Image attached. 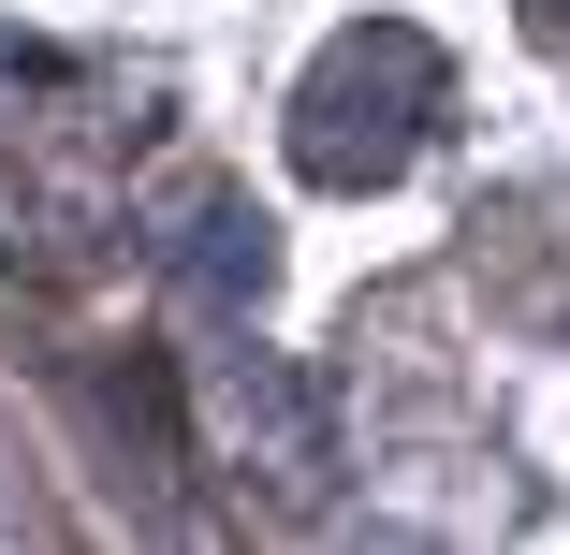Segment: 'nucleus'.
Segmentation results:
<instances>
[{
    "label": "nucleus",
    "mask_w": 570,
    "mask_h": 555,
    "mask_svg": "<svg viewBox=\"0 0 570 555\" xmlns=\"http://www.w3.org/2000/svg\"><path fill=\"white\" fill-rule=\"evenodd\" d=\"M424 132H439V44L395 30V16L381 30H336L322 73L293 88V161L322 190H395L424 161Z\"/></svg>",
    "instance_id": "1"
},
{
    "label": "nucleus",
    "mask_w": 570,
    "mask_h": 555,
    "mask_svg": "<svg viewBox=\"0 0 570 555\" xmlns=\"http://www.w3.org/2000/svg\"><path fill=\"white\" fill-rule=\"evenodd\" d=\"M205 424H219L235 468H264V483H293V497L336 468V409H322V380H293L278 351H205Z\"/></svg>",
    "instance_id": "2"
},
{
    "label": "nucleus",
    "mask_w": 570,
    "mask_h": 555,
    "mask_svg": "<svg viewBox=\"0 0 570 555\" xmlns=\"http://www.w3.org/2000/svg\"><path fill=\"white\" fill-rule=\"evenodd\" d=\"M147 264H161L176 293H205V307H264V278H278L249 190H161V205H147Z\"/></svg>",
    "instance_id": "3"
},
{
    "label": "nucleus",
    "mask_w": 570,
    "mask_h": 555,
    "mask_svg": "<svg viewBox=\"0 0 570 555\" xmlns=\"http://www.w3.org/2000/svg\"><path fill=\"white\" fill-rule=\"evenodd\" d=\"M527 16H541V30H570V0H527Z\"/></svg>",
    "instance_id": "4"
}]
</instances>
